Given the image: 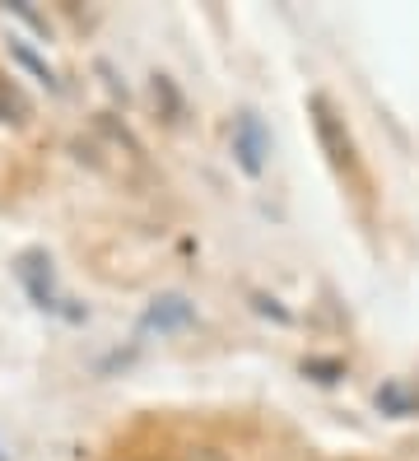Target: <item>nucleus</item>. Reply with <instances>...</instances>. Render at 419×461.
<instances>
[{"label":"nucleus","mask_w":419,"mask_h":461,"mask_svg":"<svg viewBox=\"0 0 419 461\" xmlns=\"http://www.w3.org/2000/svg\"><path fill=\"white\" fill-rule=\"evenodd\" d=\"M14 51H19V61H23L28 70H38V75L47 79V85H56V75H51V70H47V66H42V61H38V57H33V51H28V47H14Z\"/></svg>","instance_id":"20e7f679"},{"label":"nucleus","mask_w":419,"mask_h":461,"mask_svg":"<svg viewBox=\"0 0 419 461\" xmlns=\"http://www.w3.org/2000/svg\"><path fill=\"white\" fill-rule=\"evenodd\" d=\"M0 461H5V456H0Z\"/></svg>","instance_id":"423d86ee"},{"label":"nucleus","mask_w":419,"mask_h":461,"mask_svg":"<svg viewBox=\"0 0 419 461\" xmlns=\"http://www.w3.org/2000/svg\"><path fill=\"white\" fill-rule=\"evenodd\" d=\"M238 149H242V164L257 173L261 168V131H257V117H242L238 122Z\"/></svg>","instance_id":"f03ea898"},{"label":"nucleus","mask_w":419,"mask_h":461,"mask_svg":"<svg viewBox=\"0 0 419 461\" xmlns=\"http://www.w3.org/2000/svg\"><path fill=\"white\" fill-rule=\"evenodd\" d=\"M307 113H313L317 140H322V149L331 154V164L341 168V173H350V168H354V140H350V131H345V117H335V107H331L322 94L307 103Z\"/></svg>","instance_id":"f257e3e1"},{"label":"nucleus","mask_w":419,"mask_h":461,"mask_svg":"<svg viewBox=\"0 0 419 461\" xmlns=\"http://www.w3.org/2000/svg\"><path fill=\"white\" fill-rule=\"evenodd\" d=\"M187 461H229V456H219L214 447H196V452H191Z\"/></svg>","instance_id":"39448f33"},{"label":"nucleus","mask_w":419,"mask_h":461,"mask_svg":"<svg viewBox=\"0 0 419 461\" xmlns=\"http://www.w3.org/2000/svg\"><path fill=\"white\" fill-rule=\"evenodd\" d=\"M23 113H28V103H23V94L10 85L5 75H0V122H23Z\"/></svg>","instance_id":"7ed1b4c3"}]
</instances>
